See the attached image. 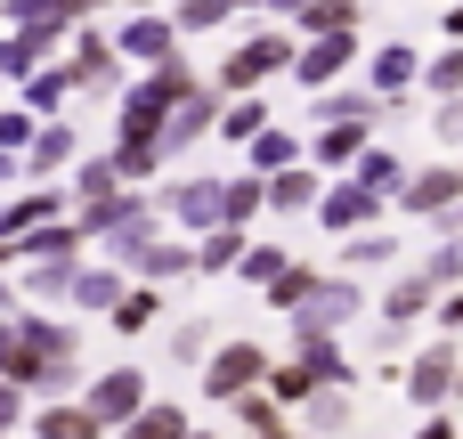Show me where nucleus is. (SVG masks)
Listing matches in <instances>:
<instances>
[{
  "label": "nucleus",
  "instance_id": "nucleus-20",
  "mask_svg": "<svg viewBox=\"0 0 463 439\" xmlns=\"http://www.w3.org/2000/svg\"><path fill=\"white\" fill-rule=\"evenodd\" d=\"M374 204H383V196H366V187H334V196H317V220L358 236V228H374Z\"/></svg>",
  "mask_w": 463,
  "mask_h": 439
},
{
  "label": "nucleus",
  "instance_id": "nucleus-3",
  "mask_svg": "<svg viewBox=\"0 0 463 439\" xmlns=\"http://www.w3.org/2000/svg\"><path fill=\"white\" fill-rule=\"evenodd\" d=\"M456 375H463V342L439 334L431 350H415V358L399 367V399L423 407V415H431V407H456Z\"/></svg>",
  "mask_w": 463,
  "mask_h": 439
},
{
  "label": "nucleus",
  "instance_id": "nucleus-6",
  "mask_svg": "<svg viewBox=\"0 0 463 439\" xmlns=\"http://www.w3.org/2000/svg\"><path fill=\"white\" fill-rule=\"evenodd\" d=\"M431 301H439V293H431V285H423L415 269H399V277L383 285V301H374V318H383V342L399 350V342H407V334H415V326L431 318Z\"/></svg>",
  "mask_w": 463,
  "mask_h": 439
},
{
  "label": "nucleus",
  "instance_id": "nucleus-5",
  "mask_svg": "<svg viewBox=\"0 0 463 439\" xmlns=\"http://www.w3.org/2000/svg\"><path fill=\"white\" fill-rule=\"evenodd\" d=\"M358 310H374L358 293V277H317V293L293 310V334H342V326H358Z\"/></svg>",
  "mask_w": 463,
  "mask_h": 439
},
{
  "label": "nucleus",
  "instance_id": "nucleus-46",
  "mask_svg": "<svg viewBox=\"0 0 463 439\" xmlns=\"http://www.w3.org/2000/svg\"><path fill=\"white\" fill-rule=\"evenodd\" d=\"M0 318H16V285L8 277H0Z\"/></svg>",
  "mask_w": 463,
  "mask_h": 439
},
{
  "label": "nucleus",
  "instance_id": "nucleus-36",
  "mask_svg": "<svg viewBox=\"0 0 463 439\" xmlns=\"http://www.w3.org/2000/svg\"><path fill=\"white\" fill-rule=\"evenodd\" d=\"M285 65V41H252L236 65H228V81H260V73H277Z\"/></svg>",
  "mask_w": 463,
  "mask_h": 439
},
{
  "label": "nucleus",
  "instance_id": "nucleus-45",
  "mask_svg": "<svg viewBox=\"0 0 463 439\" xmlns=\"http://www.w3.org/2000/svg\"><path fill=\"white\" fill-rule=\"evenodd\" d=\"M431 81H439V90L456 98V90H463V57H439V65H431Z\"/></svg>",
  "mask_w": 463,
  "mask_h": 439
},
{
  "label": "nucleus",
  "instance_id": "nucleus-29",
  "mask_svg": "<svg viewBox=\"0 0 463 439\" xmlns=\"http://www.w3.org/2000/svg\"><path fill=\"white\" fill-rule=\"evenodd\" d=\"M358 155H366V122H326V130H317V163L342 171V163H358Z\"/></svg>",
  "mask_w": 463,
  "mask_h": 439
},
{
  "label": "nucleus",
  "instance_id": "nucleus-32",
  "mask_svg": "<svg viewBox=\"0 0 463 439\" xmlns=\"http://www.w3.org/2000/svg\"><path fill=\"white\" fill-rule=\"evenodd\" d=\"M342 65H350V41H342V33H334V41H317V49H309V57H301V81H317V90H326V81H334V73H342Z\"/></svg>",
  "mask_w": 463,
  "mask_h": 439
},
{
  "label": "nucleus",
  "instance_id": "nucleus-2",
  "mask_svg": "<svg viewBox=\"0 0 463 439\" xmlns=\"http://www.w3.org/2000/svg\"><path fill=\"white\" fill-rule=\"evenodd\" d=\"M269 342H252V334H236V342H220L212 358H203V407H228V399H244V391H260L269 383Z\"/></svg>",
  "mask_w": 463,
  "mask_h": 439
},
{
  "label": "nucleus",
  "instance_id": "nucleus-39",
  "mask_svg": "<svg viewBox=\"0 0 463 439\" xmlns=\"http://www.w3.org/2000/svg\"><path fill=\"white\" fill-rule=\"evenodd\" d=\"M374 81H383V90H407V81H415V57H407V41H399V49H383Z\"/></svg>",
  "mask_w": 463,
  "mask_h": 439
},
{
  "label": "nucleus",
  "instance_id": "nucleus-11",
  "mask_svg": "<svg viewBox=\"0 0 463 439\" xmlns=\"http://www.w3.org/2000/svg\"><path fill=\"white\" fill-rule=\"evenodd\" d=\"M350 424H358V399H350V391L326 383V391L301 399V432H309V439H334V432H350Z\"/></svg>",
  "mask_w": 463,
  "mask_h": 439
},
{
  "label": "nucleus",
  "instance_id": "nucleus-31",
  "mask_svg": "<svg viewBox=\"0 0 463 439\" xmlns=\"http://www.w3.org/2000/svg\"><path fill=\"white\" fill-rule=\"evenodd\" d=\"M252 163H260V179H269V171H293V163H301V138H293V130H260V138H252Z\"/></svg>",
  "mask_w": 463,
  "mask_h": 439
},
{
  "label": "nucleus",
  "instance_id": "nucleus-48",
  "mask_svg": "<svg viewBox=\"0 0 463 439\" xmlns=\"http://www.w3.org/2000/svg\"><path fill=\"white\" fill-rule=\"evenodd\" d=\"M439 228H456V236H463V196H456V212H448V220H439Z\"/></svg>",
  "mask_w": 463,
  "mask_h": 439
},
{
  "label": "nucleus",
  "instance_id": "nucleus-7",
  "mask_svg": "<svg viewBox=\"0 0 463 439\" xmlns=\"http://www.w3.org/2000/svg\"><path fill=\"white\" fill-rule=\"evenodd\" d=\"M463 196V171L448 163H431V171H407V187H399V212H415V220H448Z\"/></svg>",
  "mask_w": 463,
  "mask_h": 439
},
{
  "label": "nucleus",
  "instance_id": "nucleus-12",
  "mask_svg": "<svg viewBox=\"0 0 463 439\" xmlns=\"http://www.w3.org/2000/svg\"><path fill=\"white\" fill-rule=\"evenodd\" d=\"M203 130H212V98H179V114L155 130V155H187Z\"/></svg>",
  "mask_w": 463,
  "mask_h": 439
},
{
  "label": "nucleus",
  "instance_id": "nucleus-8",
  "mask_svg": "<svg viewBox=\"0 0 463 439\" xmlns=\"http://www.w3.org/2000/svg\"><path fill=\"white\" fill-rule=\"evenodd\" d=\"M293 358H301L317 383H334V391H350V383H358V367H350L342 334H293Z\"/></svg>",
  "mask_w": 463,
  "mask_h": 439
},
{
  "label": "nucleus",
  "instance_id": "nucleus-47",
  "mask_svg": "<svg viewBox=\"0 0 463 439\" xmlns=\"http://www.w3.org/2000/svg\"><path fill=\"white\" fill-rule=\"evenodd\" d=\"M8 269H16V244H8V236H0V277H8Z\"/></svg>",
  "mask_w": 463,
  "mask_h": 439
},
{
  "label": "nucleus",
  "instance_id": "nucleus-4",
  "mask_svg": "<svg viewBox=\"0 0 463 439\" xmlns=\"http://www.w3.org/2000/svg\"><path fill=\"white\" fill-rule=\"evenodd\" d=\"M146 399H155V391H146V375H138V367H106V375H90V383H81V407L98 415V432H122Z\"/></svg>",
  "mask_w": 463,
  "mask_h": 439
},
{
  "label": "nucleus",
  "instance_id": "nucleus-16",
  "mask_svg": "<svg viewBox=\"0 0 463 439\" xmlns=\"http://www.w3.org/2000/svg\"><path fill=\"white\" fill-rule=\"evenodd\" d=\"M65 212V187H33V196H16V204H0V236L16 244L24 228H41V220H57Z\"/></svg>",
  "mask_w": 463,
  "mask_h": 439
},
{
  "label": "nucleus",
  "instance_id": "nucleus-28",
  "mask_svg": "<svg viewBox=\"0 0 463 439\" xmlns=\"http://www.w3.org/2000/svg\"><path fill=\"white\" fill-rule=\"evenodd\" d=\"M260 391H269V399H277V407H301V399H309V391H326V383H317V375H309V367H301V358H277V367H269V383H260Z\"/></svg>",
  "mask_w": 463,
  "mask_h": 439
},
{
  "label": "nucleus",
  "instance_id": "nucleus-9",
  "mask_svg": "<svg viewBox=\"0 0 463 439\" xmlns=\"http://www.w3.org/2000/svg\"><path fill=\"white\" fill-rule=\"evenodd\" d=\"M81 220H41V228H24L16 236V261H81Z\"/></svg>",
  "mask_w": 463,
  "mask_h": 439
},
{
  "label": "nucleus",
  "instance_id": "nucleus-22",
  "mask_svg": "<svg viewBox=\"0 0 463 439\" xmlns=\"http://www.w3.org/2000/svg\"><path fill=\"white\" fill-rule=\"evenodd\" d=\"M33 439H106V432H98V415H90V407H73V399H49V407L33 415Z\"/></svg>",
  "mask_w": 463,
  "mask_h": 439
},
{
  "label": "nucleus",
  "instance_id": "nucleus-24",
  "mask_svg": "<svg viewBox=\"0 0 463 439\" xmlns=\"http://www.w3.org/2000/svg\"><path fill=\"white\" fill-rule=\"evenodd\" d=\"M236 407V424H244V439H285L293 424H285V407L269 399V391H244V399H228Z\"/></svg>",
  "mask_w": 463,
  "mask_h": 439
},
{
  "label": "nucleus",
  "instance_id": "nucleus-30",
  "mask_svg": "<svg viewBox=\"0 0 463 439\" xmlns=\"http://www.w3.org/2000/svg\"><path fill=\"white\" fill-rule=\"evenodd\" d=\"M16 269H24V293H41V301H65L81 261H16Z\"/></svg>",
  "mask_w": 463,
  "mask_h": 439
},
{
  "label": "nucleus",
  "instance_id": "nucleus-33",
  "mask_svg": "<svg viewBox=\"0 0 463 439\" xmlns=\"http://www.w3.org/2000/svg\"><path fill=\"white\" fill-rule=\"evenodd\" d=\"M65 163H73V130L49 122V130L33 138V179H49V171H65Z\"/></svg>",
  "mask_w": 463,
  "mask_h": 439
},
{
  "label": "nucleus",
  "instance_id": "nucleus-41",
  "mask_svg": "<svg viewBox=\"0 0 463 439\" xmlns=\"http://www.w3.org/2000/svg\"><path fill=\"white\" fill-rule=\"evenodd\" d=\"M415 439H463V415L456 407H431V415L415 424Z\"/></svg>",
  "mask_w": 463,
  "mask_h": 439
},
{
  "label": "nucleus",
  "instance_id": "nucleus-23",
  "mask_svg": "<svg viewBox=\"0 0 463 439\" xmlns=\"http://www.w3.org/2000/svg\"><path fill=\"white\" fill-rule=\"evenodd\" d=\"M317 277H326L317 261H285V269H277V277H269L260 293H269V310H301V301L317 293Z\"/></svg>",
  "mask_w": 463,
  "mask_h": 439
},
{
  "label": "nucleus",
  "instance_id": "nucleus-51",
  "mask_svg": "<svg viewBox=\"0 0 463 439\" xmlns=\"http://www.w3.org/2000/svg\"><path fill=\"white\" fill-rule=\"evenodd\" d=\"M0 179H8V155H0Z\"/></svg>",
  "mask_w": 463,
  "mask_h": 439
},
{
  "label": "nucleus",
  "instance_id": "nucleus-34",
  "mask_svg": "<svg viewBox=\"0 0 463 439\" xmlns=\"http://www.w3.org/2000/svg\"><path fill=\"white\" fill-rule=\"evenodd\" d=\"M114 187H122V171H114V163H81V179H73V196H81V212H98V204H114Z\"/></svg>",
  "mask_w": 463,
  "mask_h": 439
},
{
  "label": "nucleus",
  "instance_id": "nucleus-19",
  "mask_svg": "<svg viewBox=\"0 0 463 439\" xmlns=\"http://www.w3.org/2000/svg\"><path fill=\"white\" fill-rule=\"evenodd\" d=\"M260 196H269V212H309V204H317V171H309V163L269 171V179H260Z\"/></svg>",
  "mask_w": 463,
  "mask_h": 439
},
{
  "label": "nucleus",
  "instance_id": "nucleus-26",
  "mask_svg": "<svg viewBox=\"0 0 463 439\" xmlns=\"http://www.w3.org/2000/svg\"><path fill=\"white\" fill-rule=\"evenodd\" d=\"M358 187H366V196H399V187H407V163H399L391 147H366V155H358Z\"/></svg>",
  "mask_w": 463,
  "mask_h": 439
},
{
  "label": "nucleus",
  "instance_id": "nucleus-10",
  "mask_svg": "<svg viewBox=\"0 0 463 439\" xmlns=\"http://www.w3.org/2000/svg\"><path fill=\"white\" fill-rule=\"evenodd\" d=\"M106 326H114L122 342H138V334H155V326H163V285H122V301L106 310Z\"/></svg>",
  "mask_w": 463,
  "mask_h": 439
},
{
  "label": "nucleus",
  "instance_id": "nucleus-53",
  "mask_svg": "<svg viewBox=\"0 0 463 439\" xmlns=\"http://www.w3.org/2000/svg\"><path fill=\"white\" fill-rule=\"evenodd\" d=\"M0 439H8V432H0Z\"/></svg>",
  "mask_w": 463,
  "mask_h": 439
},
{
  "label": "nucleus",
  "instance_id": "nucleus-1",
  "mask_svg": "<svg viewBox=\"0 0 463 439\" xmlns=\"http://www.w3.org/2000/svg\"><path fill=\"white\" fill-rule=\"evenodd\" d=\"M16 391H41V399H65L73 375H81V326L65 318H41V310H16L8 318V367H0Z\"/></svg>",
  "mask_w": 463,
  "mask_h": 439
},
{
  "label": "nucleus",
  "instance_id": "nucleus-50",
  "mask_svg": "<svg viewBox=\"0 0 463 439\" xmlns=\"http://www.w3.org/2000/svg\"><path fill=\"white\" fill-rule=\"evenodd\" d=\"M179 439H212V432H195V424H187V432H179Z\"/></svg>",
  "mask_w": 463,
  "mask_h": 439
},
{
  "label": "nucleus",
  "instance_id": "nucleus-42",
  "mask_svg": "<svg viewBox=\"0 0 463 439\" xmlns=\"http://www.w3.org/2000/svg\"><path fill=\"white\" fill-rule=\"evenodd\" d=\"M431 318L448 326V342H463V285H456V293H439V301H431Z\"/></svg>",
  "mask_w": 463,
  "mask_h": 439
},
{
  "label": "nucleus",
  "instance_id": "nucleus-44",
  "mask_svg": "<svg viewBox=\"0 0 463 439\" xmlns=\"http://www.w3.org/2000/svg\"><path fill=\"white\" fill-rule=\"evenodd\" d=\"M439 138H448V147H463V98H448V106H439Z\"/></svg>",
  "mask_w": 463,
  "mask_h": 439
},
{
  "label": "nucleus",
  "instance_id": "nucleus-52",
  "mask_svg": "<svg viewBox=\"0 0 463 439\" xmlns=\"http://www.w3.org/2000/svg\"><path fill=\"white\" fill-rule=\"evenodd\" d=\"M106 439H114V432H106Z\"/></svg>",
  "mask_w": 463,
  "mask_h": 439
},
{
  "label": "nucleus",
  "instance_id": "nucleus-13",
  "mask_svg": "<svg viewBox=\"0 0 463 439\" xmlns=\"http://www.w3.org/2000/svg\"><path fill=\"white\" fill-rule=\"evenodd\" d=\"M163 204H171V212H179L195 236H203V228H220V179H179Z\"/></svg>",
  "mask_w": 463,
  "mask_h": 439
},
{
  "label": "nucleus",
  "instance_id": "nucleus-38",
  "mask_svg": "<svg viewBox=\"0 0 463 439\" xmlns=\"http://www.w3.org/2000/svg\"><path fill=\"white\" fill-rule=\"evenodd\" d=\"M277 269H285V253H277V244H244V261H236V277H244V285H269Z\"/></svg>",
  "mask_w": 463,
  "mask_h": 439
},
{
  "label": "nucleus",
  "instance_id": "nucleus-21",
  "mask_svg": "<svg viewBox=\"0 0 463 439\" xmlns=\"http://www.w3.org/2000/svg\"><path fill=\"white\" fill-rule=\"evenodd\" d=\"M244 244H252L244 228H203V236H195V277H228V269L244 261Z\"/></svg>",
  "mask_w": 463,
  "mask_h": 439
},
{
  "label": "nucleus",
  "instance_id": "nucleus-43",
  "mask_svg": "<svg viewBox=\"0 0 463 439\" xmlns=\"http://www.w3.org/2000/svg\"><path fill=\"white\" fill-rule=\"evenodd\" d=\"M16 424H24V391H16V383H0V432H16Z\"/></svg>",
  "mask_w": 463,
  "mask_h": 439
},
{
  "label": "nucleus",
  "instance_id": "nucleus-49",
  "mask_svg": "<svg viewBox=\"0 0 463 439\" xmlns=\"http://www.w3.org/2000/svg\"><path fill=\"white\" fill-rule=\"evenodd\" d=\"M0 367H8V318H0Z\"/></svg>",
  "mask_w": 463,
  "mask_h": 439
},
{
  "label": "nucleus",
  "instance_id": "nucleus-17",
  "mask_svg": "<svg viewBox=\"0 0 463 439\" xmlns=\"http://www.w3.org/2000/svg\"><path fill=\"white\" fill-rule=\"evenodd\" d=\"M415 277H423L431 293H456V285H463V236H456V228H439V244L415 261Z\"/></svg>",
  "mask_w": 463,
  "mask_h": 439
},
{
  "label": "nucleus",
  "instance_id": "nucleus-27",
  "mask_svg": "<svg viewBox=\"0 0 463 439\" xmlns=\"http://www.w3.org/2000/svg\"><path fill=\"white\" fill-rule=\"evenodd\" d=\"M391 261H399V236L391 228H358L342 244V269H391Z\"/></svg>",
  "mask_w": 463,
  "mask_h": 439
},
{
  "label": "nucleus",
  "instance_id": "nucleus-40",
  "mask_svg": "<svg viewBox=\"0 0 463 439\" xmlns=\"http://www.w3.org/2000/svg\"><path fill=\"white\" fill-rule=\"evenodd\" d=\"M122 49H130V57H163V49H171V33H163V24H130V33H122Z\"/></svg>",
  "mask_w": 463,
  "mask_h": 439
},
{
  "label": "nucleus",
  "instance_id": "nucleus-14",
  "mask_svg": "<svg viewBox=\"0 0 463 439\" xmlns=\"http://www.w3.org/2000/svg\"><path fill=\"white\" fill-rule=\"evenodd\" d=\"M130 277H138V285H171V277H195V244H163V236H155V244L130 261Z\"/></svg>",
  "mask_w": 463,
  "mask_h": 439
},
{
  "label": "nucleus",
  "instance_id": "nucleus-15",
  "mask_svg": "<svg viewBox=\"0 0 463 439\" xmlns=\"http://www.w3.org/2000/svg\"><path fill=\"white\" fill-rule=\"evenodd\" d=\"M163 350H171V367H195V358H212V350H220V318H212V310H195V318H179Z\"/></svg>",
  "mask_w": 463,
  "mask_h": 439
},
{
  "label": "nucleus",
  "instance_id": "nucleus-35",
  "mask_svg": "<svg viewBox=\"0 0 463 439\" xmlns=\"http://www.w3.org/2000/svg\"><path fill=\"white\" fill-rule=\"evenodd\" d=\"M252 212H260V179H228L220 187V228H244Z\"/></svg>",
  "mask_w": 463,
  "mask_h": 439
},
{
  "label": "nucleus",
  "instance_id": "nucleus-37",
  "mask_svg": "<svg viewBox=\"0 0 463 439\" xmlns=\"http://www.w3.org/2000/svg\"><path fill=\"white\" fill-rule=\"evenodd\" d=\"M220 130H228V138H244V147H252V138H260V130H269V106H252V98H244V106H228V114H220Z\"/></svg>",
  "mask_w": 463,
  "mask_h": 439
},
{
  "label": "nucleus",
  "instance_id": "nucleus-18",
  "mask_svg": "<svg viewBox=\"0 0 463 439\" xmlns=\"http://www.w3.org/2000/svg\"><path fill=\"white\" fill-rule=\"evenodd\" d=\"M187 424H195V415H187L179 399H146V407H138V415H130V424H122L114 439H179Z\"/></svg>",
  "mask_w": 463,
  "mask_h": 439
},
{
  "label": "nucleus",
  "instance_id": "nucleus-25",
  "mask_svg": "<svg viewBox=\"0 0 463 439\" xmlns=\"http://www.w3.org/2000/svg\"><path fill=\"white\" fill-rule=\"evenodd\" d=\"M73 310H114L122 301V269L106 261V269H73V293H65Z\"/></svg>",
  "mask_w": 463,
  "mask_h": 439
}]
</instances>
